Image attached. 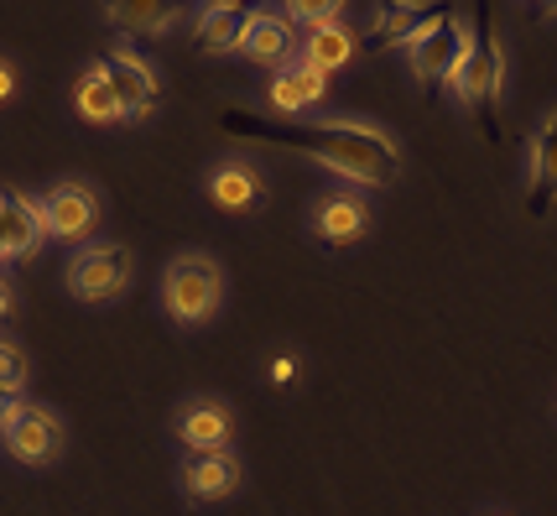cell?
<instances>
[{
  "label": "cell",
  "mask_w": 557,
  "mask_h": 516,
  "mask_svg": "<svg viewBox=\"0 0 557 516\" xmlns=\"http://www.w3.org/2000/svg\"><path fill=\"white\" fill-rule=\"evenodd\" d=\"M162 308L183 329L209 323L224 308V267H219L214 256H203V250L172 256L168 271H162Z\"/></svg>",
  "instance_id": "obj_2"
},
{
  "label": "cell",
  "mask_w": 557,
  "mask_h": 516,
  "mask_svg": "<svg viewBox=\"0 0 557 516\" xmlns=\"http://www.w3.org/2000/svg\"><path fill=\"white\" fill-rule=\"evenodd\" d=\"M282 16H287L292 26H308V32H323V26H339L344 22V5H318V0H292V5H282Z\"/></svg>",
  "instance_id": "obj_22"
},
{
  "label": "cell",
  "mask_w": 557,
  "mask_h": 516,
  "mask_svg": "<svg viewBox=\"0 0 557 516\" xmlns=\"http://www.w3.org/2000/svg\"><path fill=\"white\" fill-rule=\"evenodd\" d=\"M172 439L188 454H224L235 443V413L219 396H188L172 418Z\"/></svg>",
  "instance_id": "obj_9"
},
{
  "label": "cell",
  "mask_w": 557,
  "mask_h": 516,
  "mask_svg": "<svg viewBox=\"0 0 557 516\" xmlns=\"http://www.w3.org/2000/svg\"><path fill=\"white\" fill-rule=\"evenodd\" d=\"M209 198H214L224 214H256L261 198H267V177L250 157H224L209 172Z\"/></svg>",
  "instance_id": "obj_12"
},
{
  "label": "cell",
  "mask_w": 557,
  "mask_h": 516,
  "mask_svg": "<svg viewBox=\"0 0 557 516\" xmlns=\"http://www.w3.org/2000/svg\"><path fill=\"white\" fill-rule=\"evenodd\" d=\"M463 48H469V32H463L459 16H448V11H433L428 22L412 32V42H407V63H412L417 84H437V78H454L459 69Z\"/></svg>",
  "instance_id": "obj_5"
},
{
  "label": "cell",
  "mask_w": 557,
  "mask_h": 516,
  "mask_svg": "<svg viewBox=\"0 0 557 516\" xmlns=\"http://www.w3.org/2000/svg\"><path fill=\"white\" fill-rule=\"evenodd\" d=\"M370 198L355 194V188H334V194H318L308 204V230H313L323 246H355L364 241V230H370Z\"/></svg>",
  "instance_id": "obj_10"
},
{
  "label": "cell",
  "mask_w": 557,
  "mask_h": 516,
  "mask_svg": "<svg viewBox=\"0 0 557 516\" xmlns=\"http://www.w3.org/2000/svg\"><path fill=\"white\" fill-rule=\"evenodd\" d=\"M433 16V5H386L381 16H375V48H391V42H412V32Z\"/></svg>",
  "instance_id": "obj_21"
},
{
  "label": "cell",
  "mask_w": 557,
  "mask_h": 516,
  "mask_svg": "<svg viewBox=\"0 0 557 516\" xmlns=\"http://www.w3.org/2000/svg\"><path fill=\"white\" fill-rule=\"evenodd\" d=\"M99 69L115 89V105H121V121H151L157 115V99H162V84H157V69L146 63L141 52L131 48H110L99 58Z\"/></svg>",
  "instance_id": "obj_8"
},
{
  "label": "cell",
  "mask_w": 557,
  "mask_h": 516,
  "mask_svg": "<svg viewBox=\"0 0 557 516\" xmlns=\"http://www.w3.org/2000/svg\"><path fill=\"white\" fill-rule=\"evenodd\" d=\"M73 115H84L89 125H110L121 121V105H115V89H110V78L99 63H89L84 74L73 78Z\"/></svg>",
  "instance_id": "obj_19"
},
{
  "label": "cell",
  "mask_w": 557,
  "mask_h": 516,
  "mask_svg": "<svg viewBox=\"0 0 557 516\" xmlns=\"http://www.w3.org/2000/svg\"><path fill=\"white\" fill-rule=\"evenodd\" d=\"M26 381H32V355H26L16 340L0 334V386H5V392H22Z\"/></svg>",
  "instance_id": "obj_23"
},
{
  "label": "cell",
  "mask_w": 557,
  "mask_h": 516,
  "mask_svg": "<svg viewBox=\"0 0 557 516\" xmlns=\"http://www.w3.org/2000/svg\"><path fill=\"white\" fill-rule=\"evenodd\" d=\"M11 95H16V69H11V63L0 58V105H5Z\"/></svg>",
  "instance_id": "obj_26"
},
{
  "label": "cell",
  "mask_w": 557,
  "mask_h": 516,
  "mask_svg": "<svg viewBox=\"0 0 557 516\" xmlns=\"http://www.w3.org/2000/svg\"><path fill=\"white\" fill-rule=\"evenodd\" d=\"M355 52H360V37H355V32L339 22V26H323V32H308V37L297 42V63L329 78L334 69H344Z\"/></svg>",
  "instance_id": "obj_17"
},
{
  "label": "cell",
  "mask_w": 557,
  "mask_h": 516,
  "mask_svg": "<svg viewBox=\"0 0 557 516\" xmlns=\"http://www.w3.org/2000/svg\"><path fill=\"white\" fill-rule=\"evenodd\" d=\"M292 376H297V355H276V360H271V381L282 386V381H292Z\"/></svg>",
  "instance_id": "obj_24"
},
{
  "label": "cell",
  "mask_w": 557,
  "mask_h": 516,
  "mask_svg": "<svg viewBox=\"0 0 557 516\" xmlns=\"http://www.w3.org/2000/svg\"><path fill=\"white\" fill-rule=\"evenodd\" d=\"M323 99H329V78L313 74V69H302V63L282 69V74L267 84V105L282 110V115H302V110H313Z\"/></svg>",
  "instance_id": "obj_16"
},
{
  "label": "cell",
  "mask_w": 557,
  "mask_h": 516,
  "mask_svg": "<svg viewBox=\"0 0 557 516\" xmlns=\"http://www.w3.org/2000/svg\"><path fill=\"white\" fill-rule=\"evenodd\" d=\"M0 443H5V454L16 465H52L63 454V443H69V428H63V418L52 413L48 402H22L11 413V422L0 428Z\"/></svg>",
  "instance_id": "obj_4"
},
{
  "label": "cell",
  "mask_w": 557,
  "mask_h": 516,
  "mask_svg": "<svg viewBox=\"0 0 557 516\" xmlns=\"http://www.w3.org/2000/svg\"><path fill=\"white\" fill-rule=\"evenodd\" d=\"M250 16L256 5H240V0H214L198 11V48L203 52H240L245 32H250Z\"/></svg>",
  "instance_id": "obj_15"
},
{
  "label": "cell",
  "mask_w": 557,
  "mask_h": 516,
  "mask_svg": "<svg viewBox=\"0 0 557 516\" xmlns=\"http://www.w3.org/2000/svg\"><path fill=\"white\" fill-rule=\"evenodd\" d=\"M42 241H48V230H42V209H37V198L5 194V188H0V261L32 256Z\"/></svg>",
  "instance_id": "obj_14"
},
{
  "label": "cell",
  "mask_w": 557,
  "mask_h": 516,
  "mask_svg": "<svg viewBox=\"0 0 557 516\" xmlns=\"http://www.w3.org/2000/svg\"><path fill=\"white\" fill-rule=\"evenodd\" d=\"M177 486H183L188 501H230L245 486V465L230 449L224 454H183Z\"/></svg>",
  "instance_id": "obj_11"
},
{
  "label": "cell",
  "mask_w": 557,
  "mask_h": 516,
  "mask_svg": "<svg viewBox=\"0 0 557 516\" xmlns=\"http://www.w3.org/2000/svg\"><path fill=\"white\" fill-rule=\"evenodd\" d=\"M37 209H42V230L52 241H84L89 246V235L99 224V188L84 183V177H63L37 198Z\"/></svg>",
  "instance_id": "obj_7"
},
{
  "label": "cell",
  "mask_w": 557,
  "mask_h": 516,
  "mask_svg": "<svg viewBox=\"0 0 557 516\" xmlns=\"http://www.w3.org/2000/svg\"><path fill=\"white\" fill-rule=\"evenodd\" d=\"M240 52L250 58V63H261V69H292L297 63V26L282 16V11H271V5H261L256 16H250V32H245Z\"/></svg>",
  "instance_id": "obj_13"
},
{
  "label": "cell",
  "mask_w": 557,
  "mask_h": 516,
  "mask_svg": "<svg viewBox=\"0 0 557 516\" xmlns=\"http://www.w3.org/2000/svg\"><path fill=\"white\" fill-rule=\"evenodd\" d=\"M224 131L250 136V142H267V147H292L308 151L313 162L344 172L355 183H391L401 157L396 142L375 125H349V121H323V125H271V121H250V115H224Z\"/></svg>",
  "instance_id": "obj_1"
},
{
  "label": "cell",
  "mask_w": 557,
  "mask_h": 516,
  "mask_svg": "<svg viewBox=\"0 0 557 516\" xmlns=\"http://www.w3.org/2000/svg\"><path fill=\"white\" fill-rule=\"evenodd\" d=\"M11 314H16V293H11V282L0 277V323L11 319Z\"/></svg>",
  "instance_id": "obj_27"
},
{
  "label": "cell",
  "mask_w": 557,
  "mask_h": 516,
  "mask_svg": "<svg viewBox=\"0 0 557 516\" xmlns=\"http://www.w3.org/2000/svg\"><path fill=\"white\" fill-rule=\"evenodd\" d=\"M532 214H547L557 204V110L542 121V131H536L532 142Z\"/></svg>",
  "instance_id": "obj_18"
},
{
  "label": "cell",
  "mask_w": 557,
  "mask_h": 516,
  "mask_svg": "<svg viewBox=\"0 0 557 516\" xmlns=\"http://www.w3.org/2000/svg\"><path fill=\"white\" fill-rule=\"evenodd\" d=\"M110 26L121 32H136V37H162L172 32V22L183 16V5H136V0H121V5H104Z\"/></svg>",
  "instance_id": "obj_20"
},
{
  "label": "cell",
  "mask_w": 557,
  "mask_h": 516,
  "mask_svg": "<svg viewBox=\"0 0 557 516\" xmlns=\"http://www.w3.org/2000/svg\"><path fill=\"white\" fill-rule=\"evenodd\" d=\"M500 84H506V52H500V42L485 37V32H469V48H463L448 89L459 95L463 110H485V105L495 110L500 105Z\"/></svg>",
  "instance_id": "obj_6"
},
{
  "label": "cell",
  "mask_w": 557,
  "mask_h": 516,
  "mask_svg": "<svg viewBox=\"0 0 557 516\" xmlns=\"http://www.w3.org/2000/svg\"><path fill=\"white\" fill-rule=\"evenodd\" d=\"M136 277V256L121 241H89L69 256V293L78 303H110Z\"/></svg>",
  "instance_id": "obj_3"
},
{
  "label": "cell",
  "mask_w": 557,
  "mask_h": 516,
  "mask_svg": "<svg viewBox=\"0 0 557 516\" xmlns=\"http://www.w3.org/2000/svg\"><path fill=\"white\" fill-rule=\"evenodd\" d=\"M26 396L22 392H5V386H0V428H5V422H11V413H16V407H22Z\"/></svg>",
  "instance_id": "obj_25"
}]
</instances>
